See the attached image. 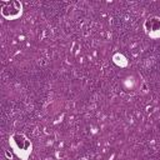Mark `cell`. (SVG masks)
<instances>
[{
    "label": "cell",
    "mask_w": 160,
    "mask_h": 160,
    "mask_svg": "<svg viewBox=\"0 0 160 160\" xmlns=\"http://www.w3.org/2000/svg\"><path fill=\"white\" fill-rule=\"evenodd\" d=\"M0 12L6 20H16L22 15V4L16 0L0 1Z\"/></svg>",
    "instance_id": "cell-1"
},
{
    "label": "cell",
    "mask_w": 160,
    "mask_h": 160,
    "mask_svg": "<svg viewBox=\"0 0 160 160\" xmlns=\"http://www.w3.org/2000/svg\"><path fill=\"white\" fill-rule=\"evenodd\" d=\"M10 142H11L14 150L22 159H26L28 158V155L31 151V142L22 134H15V135H12L11 139H10Z\"/></svg>",
    "instance_id": "cell-2"
},
{
    "label": "cell",
    "mask_w": 160,
    "mask_h": 160,
    "mask_svg": "<svg viewBox=\"0 0 160 160\" xmlns=\"http://www.w3.org/2000/svg\"><path fill=\"white\" fill-rule=\"evenodd\" d=\"M145 32L151 38L160 36V18L159 16H150L144 22Z\"/></svg>",
    "instance_id": "cell-3"
}]
</instances>
